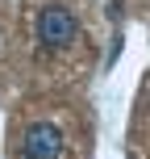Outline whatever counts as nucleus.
I'll return each instance as SVG.
<instances>
[{"instance_id": "f257e3e1", "label": "nucleus", "mask_w": 150, "mask_h": 159, "mask_svg": "<svg viewBox=\"0 0 150 159\" xmlns=\"http://www.w3.org/2000/svg\"><path fill=\"white\" fill-rule=\"evenodd\" d=\"M75 34H79V21H75L71 8H63V4H46V8L38 13V42H42L46 50H63V46H71Z\"/></svg>"}, {"instance_id": "f03ea898", "label": "nucleus", "mask_w": 150, "mask_h": 159, "mask_svg": "<svg viewBox=\"0 0 150 159\" xmlns=\"http://www.w3.org/2000/svg\"><path fill=\"white\" fill-rule=\"evenodd\" d=\"M21 155L25 159H58L63 155V130L54 121H29L21 134Z\"/></svg>"}]
</instances>
